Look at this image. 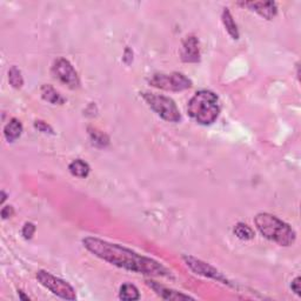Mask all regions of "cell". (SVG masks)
I'll use <instances>...</instances> for the list:
<instances>
[{"instance_id":"4","label":"cell","mask_w":301,"mask_h":301,"mask_svg":"<svg viewBox=\"0 0 301 301\" xmlns=\"http://www.w3.org/2000/svg\"><path fill=\"white\" fill-rule=\"evenodd\" d=\"M142 98L149 107L164 120L169 122H179L181 120L180 111L171 98L154 93H144Z\"/></svg>"},{"instance_id":"21","label":"cell","mask_w":301,"mask_h":301,"mask_svg":"<svg viewBox=\"0 0 301 301\" xmlns=\"http://www.w3.org/2000/svg\"><path fill=\"white\" fill-rule=\"evenodd\" d=\"M34 127L37 128L38 131H40V132H42V133H53L52 127H51L49 124H46L45 121L37 120L34 122Z\"/></svg>"},{"instance_id":"7","label":"cell","mask_w":301,"mask_h":301,"mask_svg":"<svg viewBox=\"0 0 301 301\" xmlns=\"http://www.w3.org/2000/svg\"><path fill=\"white\" fill-rule=\"evenodd\" d=\"M52 74L61 84L66 85L70 89L74 90L80 86V79H79L77 71L65 58H59L54 61L52 66Z\"/></svg>"},{"instance_id":"23","label":"cell","mask_w":301,"mask_h":301,"mask_svg":"<svg viewBox=\"0 0 301 301\" xmlns=\"http://www.w3.org/2000/svg\"><path fill=\"white\" fill-rule=\"evenodd\" d=\"M291 287H292V291H293V292H295V294L300 295L301 288H300V278H299V276H298V278H295L294 280L292 281Z\"/></svg>"},{"instance_id":"14","label":"cell","mask_w":301,"mask_h":301,"mask_svg":"<svg viewBox=\"0 0 301 301\" xmlns=\"http://www.w3.org/2000/svg\"><path fill=\"white\" fill-rule=\"evenodd\" d=\"M41 97L45 101H49L53 105H61L65 102V99L59 94L51 85H44L41 87Z\"/></svg>"},{"instance_id":"6","label":"cell","mask_w":301,"mask_h":301,"mask_svg":"<svg viewBox=\"0 0 301 301\" xmlns=\"http://www.w3.org/2000/svg\"><path fill=\"white\" fill-rule=\"evenodd\" d=\"M149 84L165 91L179 92L192 86V81L183 73L174 72L171 74H154L149 78Z\"/></svg>"},{"instance_id":"10","label":"cell","mask_w":301,"mask_h":301,"mask_svg":"<svg viewBox=\"0 0 301 301\" xmlns=\"http://www.w3.org/2000/svg\"><path fill=\"white\" fill-rule=\"evenodd\" d=\"M241 5L248 7L252 11H255L256 13L267 19V20H271L278 13V7H276L274 2H249L243 3Z\"/></svg>"},{"instance_id":"9","label":"cell","mask_w":301,"mask_h":301,"mask_svg":"<svg viewBox=\"0 0 301 301\" xmlns=\"http://www.w3.org/2000/svg\"><path fill=\"white\" fill-rule=\"evenodd\" d=\"M181 59L185 62H198L200 61V49L199 40L191 35L187 37L183 42V49H181Z\"/></svg>"},{"instance_id":"19","label":"cell","mask_w":301,"mask_h":301,"mask_svg":"<svg viewBox=\"0 0 301 301\" xmlns=\"http://www.w3.org/2000/svg\"><path fill=\"white\" fill-rule=\"evenodd\" d=\"M90 134H91V139H92L93 145L99 146V147H105V146L109 145L110 140L107 136L104 133H101L100 131L94 130L92 131V132H90Z\"/></svg>"},{"instance_id":"18","label":"cell","mask_w":301,"mask_h":301,"mask_svg":"<svg viewBox=\"0 0 301 301\" xmlns=\"http://www.w3.org/2000/svg\"><path fill=\"white\" fill-rule=\"evenodd\" d=\"M234 234L241 240H251L254 238V232L246 224H238L234 227Z\"/></svg>"},{"instance_id":"3","label":"cell","mask_w":301,"mask_h":301,"mask_svg":"<svg viewBox=\"0 0 301 301\" xmlns=\"http://www.w3.org/2000/svg\"><path fill=\"white\" fill-rule=\"evenodd\" d=\"M187 111L198 124L211 125L219 117V99L211 91H199L189 100Z\"/></svg>"},{"instance_id":"15","label":"cell","mask_w":301,"mask_h":301,"mask_svg":"<svg viewBox=\"0 0 301 301\" xmlns=\"http://www.w3.org/2000/svg\"><path fill=\"white\" fill-rule=\"evenodd\" d=\"M69 169L72 176L78 177V178H86L90 174V166L87 162L81 159L73 160L69 166Z\"/></svg>"},{"instance_id":"16","label":"cell","mask_w":301,"mask_h":301,"mask_svg":"<svg viewBox=\"0 0 301 301\" xmlns=\"http://www.w3.org/2000/svg\"><path fill=\"white\" fill-rule=\"evenodd\" d=\"M119 298L122 300H138L140 298L139 291L138 288L132 284H124L120 287V293H119Z\"/></svg>"},{"instance_id":"13","label":"cell","mask_w":301,"mask_h":301,"mask_svg":"<svg viewBox=\"0 0 301 301\" xmlns=\"http://www.w3.org/2000/svg\"><path fill=\"white\" fill-rule=\"evenodd\" d=\"M221 19H223L224 26L226 31H227L228 34L231 35L232 39L234 40H238L239 39V31H238V26L233 19L231 12H229L228 9H224L223 14H221Z\"/></svg>"},{"instance_id":"17","label":"cell","mask_w":301,"mask_h":301,"mask_svg":"<svg viewBox=\"0 0 301 301\" xmlns=\"http://www.w3.org/2000/svg\"><path fill=\"white\" fill-rule=\"evenodd\" d=\"M9 81L10 85L14 89H20L24 85V78L20 70L17 66H12L9 71Z\"/></svg>"},{"instance_id":"5","label":"cell","mask_w":301,"mask_h":301,"mask_svg":"<svg viewBox=\"0 0 301 301\" xmlns=\"http://www.w3.org/2000/svg\"><path fill=\"white\" fill-rule=\"evenodd\" d=\"M37 279L44 287L52 292L53 294L58 295L59 298L66 299V300L77 299L74 288L71 286L69 283H66L65 280H62L60 278H57V276H54L49 272L38 271Z\"/></svg>"},{"instance_id":"8","label":"cell","mask_w":301,"mask_h":301,"mask_svg":"<svg viewBox=\"0 0 301 301\" xmlns=\"http://www.w3.org/2000/svg\"><path fill=\"white\" fill-rule=\"evenodd\" d=\"M183 259L185 260L186 265H187V266L191 268L196 274L206 276V278L216 279L223 284H228L227 279H226L217 268L211 266V265L206 264L204 263V261L193 258V256H188V255H185Z\"/></svg>"},{"instance_id":"22","label":"cell","mask_w":301,"mask_h":301,"mask_svg":"<svg viewBox=\"0 0 301 301\" xmlns=\"http://www.w3.org/2000/svg\"><path fill=\"white\" fill-rule=\"evenodd\" d=\"M13 214H14V209L12 206H5V207H3L2 209L3 219H9V218H11Z\"/></svg>"},{"instance_id":"12","label":"cell","mask_w":301,"mask_h":301,"mask_svg":"<svg viewBox=\"0 0 301 301\" xmlns=\"http://www.w3.org/2000/svg\"><path fill=\"white\" fill-rule=\"evenodd\" d=\"M23 125L18 119H12L4 128V136L9 142H13L22 136Z\"/></svg>"},{"instance_id":"20","label":"cell","mask_w":301,"mask_h":301,"mask_svg":"<svg viewBox=\"0 0 301 301\" xmlns=\"http://www.w3.org/2000/svg\"><path fill=\"white\" fill-rule=\"evenodd\" d=\"M34 232H35V226L34 224L32 223H26L25 225H24L23 227V235L25 239H31L34 235Z\"/></svg>"},{"instance_id":"2","label":"cell","mask_w":301,"mask_h":301,"mask_svg":"<svg viewBox=\"0 0 301 301\" xmlns=\"http://www.w3.org/2000/svg\"><path fill=\"white\" fill-rule=\"evenodd\" d=\"M254 223L261 234L280 246L287 247L295 243L296 235L294 229L275 216L269 213H259L255 217Z\"/></svg>"},{"instance_id":"11","label":"cell","mask_w":301,"mask_h":301,"mask_svg":"<svg viewBox=\"0 0 301 301\" xmlns=\"http://www.w3.org/2000/svg\"><path fill=\"white\" fill-rule=\"evenodd\" d=\"M147 285L152 288V290L157 293L160 298L165 299V300H187V299H193L192 296H188L186 294H183V293L173 291V290H168L161 285L153 283V281H147Z\"/></svg>"},{"instance_id":"1","label":"cell","mask_w":301,"mask_h":301,"mask_svg":"<svg viewBox=\"0 0 301 301\" xmlns=\"http://www.w3.org/2000/svg\"><path fill=\"white\" fill-rule=\"evenodd\" d=\"M82 244L92 254L117 267L153 276H168L171 274V272L157 260L141 255L118 244L109 243L93 236L85 238Z\"/></svg>"}]
</instances>
